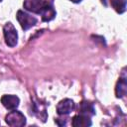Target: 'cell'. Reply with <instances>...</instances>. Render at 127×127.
<instances>
[{
  "mask_svg": "<svg viewBox=\"0 0 127 127\" xmlns=\"http://www.w3.org/2000/svg\"><path fill=\"white\" fill-rule=\"evenodd\" d=\"M4 38L5 42L9 47H15L18 42V34L16 28L13 26L11 22H8L4 26Z\"/></svg>",
  "mask_w": 127,
  "mask_h": 127,
  "instance_id": "1",
  "label": "cell"
},
{
  "mask_svg": "<svg viewBox=\"0 0 127 127\" xmlns=\"http://www.w3.org/2000/svg\"><path fill=\"white\" fill-rule=\"evenodd\" d=\"M5 121L8 125L13 126V127H16V126L21 127V126H24L26 124V118H25L24 114L20 111L15 110V109L6 115Z\"/></svg>",
  "mask_w": 127,
  "mask_h": 127,
  "instance_id": "2",
  "label": "cell"
},
{
  "mask_svg": "<svg viewBox=\"0 0 127 127\" xmlns=\"http://www.w3.org/2000/svg\"><path fill=\"white\" fill-rule=\"evenodd\" d=\"M17 20L20 23V25L24 31L30 29L31 27H33L37 24V19L35 17L27 14L26 12H24L22 10H19L17 12Z\"/></svg>",
  "mask_w": 127,
  "mask_h": 127,
  "instance_id": "3",
  "label": "cell"
},
{
  "mask_svg": "<svg viewBox=\"0 0 127 127\" xmlns=\"http://www.w3.org/2000/svg\"><path fill=\"white\" fill-rule=\"evenodd\" d=\"M75 108V104L71 99L65 98L59 102L57 105V112L60 115H66L69 114L71 111H73Z\"/></svg>",
  "mask_w": 127,
  "mask_h": 127,
  "instance_id": "4",
  "label": "cell"
},
{
  "mask_svg": "<svg viewBox=\"0 0 127 127\" xmlns=\"http://www.w3.org/2000/svg\"><path fill=\"white\" fill-rule=\"evenodd\" d=\"M46 0H25L24 1V8L30 12L40 14L41 10L45 5Z\"/></svg>",
  "mask_w": 127,
  "mask_h": 127,
  "instance_id": "5",
  "label": "cell"
},
{
  "mask_svg": "<svg viewBox=\"0 0 127 127\" xmlns=\"http://www.w3.org/2000/svg\"><path fill=\"white\" fill-rule=\"evenodd\" d=\"M1 102L5 108H7L9 110H14L19 106L20 99L16 95H11V94L7 95L6 94V95H3L1 97Z\"/></svg>",
  "mask_w": 127,
  "mask_h": 127,
  "instance_id": "6",
  "label": "cell"
},
{
  "mask_svg": "<svg viewBox=\"0 0 127 127\" xmlns=\"http://www.w3.org/2000/svg\"><path fill=\"white\" fill-rule=\"evenodd\" d=\"M40 15L42 16V20L44 22H49V21L53 20L56 17V11H55L52 3H50L46 0L43 9L40 12Z\"/></svg>",
  "mask_w": 127,
  "mask_h": 127,
  "instance_id": "7",
  "label": "cell"
},
{
  "mask_svg": "<svg viewBox=\"0 0 127 127\" xmlns=\"http://www.w3.org/2000/svg\"><path fill=\"white\" fill-rule=\"evenodd\" d=\"M71 124L74 127H87V126H90L92 123H91V120L89 119L88 116L78 114L72 118Z\"/></svg>",
  "mask_w": 127,
  "mask_h": 127,
  "instance_id": "8",
  "label": "cell"
},
{
  "mask_svg": "<svg viewBox=\"0 0 127 127\" xmlns=\"http://www.w3.org/2000/svg\"><path fill=\"white\" fill-rule=\"evenodd\" d=\"M78 111H79V114H82V115H85L88 117L93 116L95 114V110H94L93 105L87 101L80 102V104L78 106Z\"/></svg>",
  "mask_w": 127,
  "mask_h": 127,
  "instance_id": "9",
  "label": "cell"
},
{
  "mask_svg": "<svg viewBox=\"0 0 127 127\" xmlns=\"http://www.w3.org/2000/svg\"><path fill=\"white\" fill-rule=\"evenodd\" d=\"M115 92H116V96L118 98H122L126 94V92H127V82H126L125 77L119 78V80L116 84Z\"/></svg>",
  "mask_w": 127,
  "mask_h": 127,
  "instance_id": "10",
  "label": "cell"
},
{
  "mask_svg": "<svg viewBox=\"0 0 127 127\" xmlns=\"http://www.w3.org/2000/svg\"><path fill=\"white\" fill-rule=\"evenodd\" d=\"M111 5L119 14H122L126 10V0H111Z\"/></svg>",
  "mask_w": 127,
  "mask_h": 127,
  "instance_id": "11",
  "label": "cell"
},
{
  "mask_svg": "<svg viewBox=\"0 0 127 127\" xmlns=\"http://www.w3.org/2000/svg\"><path fill=\"white\" fill-rule=\"evenodd\" d=\"M70 1H72V2H74V3H78V2H80L81 0H70Z\"/></svg>",
  "mask_w": 127,
  "mask_h": 127,
  "instance_id": "12",
  "label": "cell"
}]
</instances>
